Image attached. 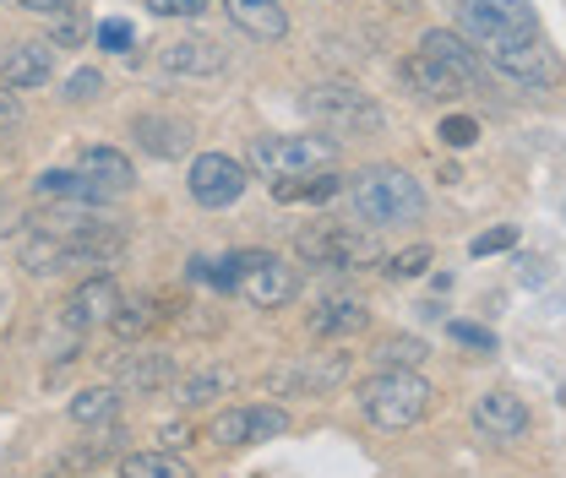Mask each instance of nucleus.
I'll return each instance as SVG.
<instances>
[{"instance_id":"6ab92c4d","label":"nucleus","mask_w":566,"mask_h":478,"mask_svg":"<svg viewBox=\"0 0 566 478\" xmlns=\"http://www.w3.org/2000/svg\"><path fill=\"white\" fill-rule=\"evenodd\" d=\"M82 174H93L109 196H120L137 174H132V158L115 152V147H82Z\"/></svg>"},{"instance_id":"4468645a","label":"nucleus","mask_w":566,"mask_h":478,"mask_svg":"<svg viewBox=\"0 0 566 478\" xmlns=\"http://www.w3.org/2000/svg\"><path fill=\"white\" fill-rule=\"evenodd\" d=\"M398 76L409 82V93H420V98H430V104H458V98H469L463 76H452L441 61H430L424 50L420 55H409V61L398 66Z\"/></svg>"},{"instance_id":"a878e982","label":"nucleus","mask_w":566,"mask_h":478,"mask_svg":"<svg viewBox=\"0 0 566 478\" xmlns=\"http://www.w3.org/2000/svg\"><path fill=\"white\" fill-rule=\"evenodd\" d=\"M229 381H234V375H229L223 364H208V370H197V375H186V381H180V403H186V408L212 403L218 392H229Z\"/></svg>"},{"instance_id":"4c0bfd02","label":"nucleus","mask_w":566,"mask_h":478,"mask_svg":"<svg viewBox=\"0 0 566 478\" xmlns=\"http://www.w3.org/2000/svg\"><path fill=\"white\" fill-rule=\"evenodd\" d=\"M82 33H87V28H82V17H76V6H71V11H61V17H55V39H61V44H76Z\"/></svg>"},{"instance_id":"f8f14e48","label":"nucleus","mask_w":566,"mask_h":478,"mask_svg":"<svg viewBox=\"0 0 566 478\" xmlns=\"http://www.w3.org/2000/svg\"><path fill=\"white\" fill-rule=\"evenodd\" d=\"M420 50L430 55V61H441L452 76H463V87H469V93H480V87H485V61L469 50V39H463V33H441V28H430V33L420 39Z\"/></svg>"},{"instance_id":"6e6552de","label":"nucleus","mask_w":566,"mask_h":478,"mask_svg":"<svg viewBox=\"0 0 566 478\" xmlns=\"http://www.w3.org/2000/svg\"><path fill=\"white\" fill-rule=\"evenodd\" d=\"M305 109H311L316 120H327L333 131H381V109H376L359 87H344V82L311 87V93H305Z\"/></svg>"},{"instance_id":"f704fd0d","label":"nucleus","mask_w":566,"mask_h":478,"mask_svg":"<svg viewBox=\"0 0 566 478\" xmlns=\"http://www.w3.org/2000/svg\"><path fill=\"white\" fill-rule=\"evenodd\" d=\"M474 137H480V126H474L469 115H452V120H441V141H447V147H474Z\"/></svg>"},{"instance_id":"20e7f679","label":"nucleus","mask_w":566,"mask_h":478,"mask_svg":"<svg viewBox=\"0 0 566 478\" xmlns=\"http://www.w3.org/2000/svg\"><path fill=\"white\" fill-rule=\"evenodd\" d=\"M338 163V137H251V169L268 180H294Z\"/></svg>"},{"instance_id":"1a4fd4ad","label":"nucleus","mask_w":566,"mask_h":478,"mask_svg":"<svg viewBox=\"0 0 566 478\" xmlns=\"http://www.w3.org/2000/svg\"><path fill=\"white\" fill-rule=\"evenodd\" d=\"M349 375H354L349 353H311V359L279 370L268 386H273V392H311V397H327V392H338Z\"/></svg>"},{"instance_id":"7c9ffc66","label":"nucleus","mask_w":566,"mask_h":478,"mask_svg":"<svg viewBox=\"0 0 566 478\" xmlns=\"http://www.w3.org/2000/svg\"><path fill=\"white\" fill-rule=\"evenodd\" d=\"M132 22H120V17H109V22H98V50H115V55H126L132 50Z\"/></svg>"},{"instance_id":"c85d7f7f","label":"nucleus","mask_w":566,"mask_h":478,"mask_svg":"<svg viewBox=\"0 0 566 478\" xmlns=\"http://www.w3.org/2000/svg\"><path fill=\"white\" fill-rule=\"evenodd\" d=\"M283 429H289V413H283L279 403H256V408H251V446H256V440H273Z\"/></svg>"},{"instance_id":"9d476101","label":"nucleus","mask_w":566,"mask_h":478,"mask_svg":"<svg viewBox=\"0 0 566 478\" xmlns=\"http://www.w3.org/2000/svg\"><path fill=\"white\" fill-rule=\"evenodd\" d=\"M474 429L491 440V446H517L528 435V403L512 397V392H485L474 403Z\"/></svg>"},{"instance_id":"c756f323","label":"nucleus","mask_w":566,"mask_h":478,"mask_svg":"<svg viewBox=\"0 0 566 478\" xmlns=\"http://www.w3.org/2000/svg\"><path fill=\"white\" fill-rule=\"evenodd\" d=\"M104 327H115V338H126V342L142 338V332H147V305H126V299H120L115 316H109Z\"/></svg>"},{"instance_id":"ea45409f","label":"nucleus","mask_w":566,"mask_h":478,"mask_svg":"<svg viewBox=\"0 0 566 478\" xmlns=\"http://www.w3.org/2000/svg\"><path fill=\"white\" fill-rule=\"evenodd\" d=\"M22 6H28L33 17H61V11H71V6H76V0H22Z\"/></svg>"},{"instance_id":"f3484780","label":"nucleus","mask_w":566,"mask_h":478,"mask_svg":"<svg viewBox=\"0 0 566 478\" xmlns=\"http://www.w3.org/2000/svg\"><path fill=\"white\" fill-rule=\"evenodd\" d=\"M6 87L11 93H28V87H44L50 76H55V50L50 44H17V50H6Z\"/></svg>"},{"instance_id":"ddd939ff","label":"nucleus","mask_w":566,"mask_h":478,"mask_svg":"<svg viewBox=\"0 0 566 478\" xmlns=\"http://www.w3.org/2000/svg\"><path fill=\"white\" fill-rule=\"evenodd\" d=\"M33 196H39V202H61V206H104L109 202V191H104L93 174H82V169H44V174L33 180Z\"/></svg>"},{"instance_id":"bb28decb","label":"nucleus","mask_w":566,"mask_h":478,"mask_svg":"<svg viewBox=\"0 0 566 478\" xmlns=\"http://www.w3.org/2000/svg\"><path fill=\"white\" fill-rule=\"evenodd\" d=\"M212 446H229V452H240V446H251V408H223L212 418Z\"/></svg>"},{"instance_id":"dca6fc26","label":"nucleus","mask_w":566,"mask_h":478,"mask_svg":"<svg viewBox=\"0 0 566 478\" xmlns=\"http://www.w3.org/2000/svg\"><path fill=\"white\" fill-rule=\"evenodd\" d=\"M223 11H229V22H234L240 33H251V39H262V44H279L283 33H289L283 0H223Z\"/></svg>"},{"instance_id":"9b49d317","label":"nucleus","mask_w":566,"mask_h":478,"mask_svg":"<svg viewBox=\"0 0 566 478\" xmlns=\"http://www.w3.org/2000/svg\"><path fill=\"white\" fill-rule=\"evenodd\" d=\"M115 305H120V288H115V277L109 273H93L76 294L66 299V327L71 332H87V327H104L109 316H115Z\"/></svg>"},{"instance_id":"58836bf2","label":"nucleus","mask_w":566,"mask_h":478,"mask_svg":"<svg viewBox=\"0 0 566 478\" xmlns=\"http://www.w3.org/2000/svg\"><path fill=\"white\" fill-rule=\"evenodd\" d=\"M186 440H191V424H164L158 429V446H169V452H180Z\"/></svg>"},{"instance_id":"c9c22d12","label":"nucleus","mask_w":566,"mask_h":478,"mask_svg":"<svg viewBox=\"0 0 566 478\" xmlns=\"http://www.w3.org/2000/svg\"><path fill=\"white\" fill-rule=\"evenodd\" d=\"M512 245H517V229H491L469 245V256H495V251H512Z\"/></svg>"},{"instance_id":"a19ab883","label":"nucleus","mask_w":566,"mask_h":478,"mask_svg":"<svg viewBox=\"0 0 566 478\" xmlns=\"http://www.w3.org/2000/svg\"><path fill=\"white\" fill-rule=\"evenodd\" d=\"M17 120V93H0V131Z\"/></svg>"},{"instance_id":"f03ea898","label":"nucleus","mask_w":566,"mask_h":478,"mask_svg":"<svg viewBox=\"0 0 566 478\" xmlns=\"http://www.w3.org/2000/svg\"><path fill=\"white\" fill-rule=\"evenodd\" d=\"M344 191L354 196V212H359L370 229H387V223H420L424 217V191L403 174V169H387V163L359 169Z\"/></svg>"},{"instance_id":"f257e3e1","label":"nucleus","mask_w":566,"mask_h":478,"mask_svg":"<svg viewBox=\"0 0 566 478\" xmlns=\"http://www.w3.org/2000/svg\"><path fill=\"white\" fill-rule=\"evenodd\" d=\"M458 28L469 50L512 82H551V44L528 0H458Z\"/></svg>"},{"instance_id":"423d86ee","label":"nucleus","mask_w":566,"mask_h":478,"mask_svg":"<svg viewBox=\"0 0 566 478\" xmlns=\"http://www.w3.org/2000/svg\"><path fill=\"white\" fill-rule=\"evenodd\" d=\"M294 256L305 267H327V273H354L365 262H376V240L359 234L349 223H316L294 240Z\"/></svg>"},{"instance_id":"2f4dec72","label":"nucleus","mask_w":566,"mask_h":478,"mask_svg":"<svg viewBox=\"0 0 566 478\" xmlns=\"http://www.w3.org/2000/svg\"><path fill=\"white\" fill-rule=\"evenodd\" d=\"M424 267H430V245H409V251H398V256L387 262L392 277H420Z\"/></svg>"},{"instance_id":"4be33fe9","label":"nucleus","mask_w":566,"mask_h":478,"mask_svg":"<svg viewBox=\"0 0 566 478\" xmlns=\"http://www.w3.org/2000/svg\"><path fill=\"white\" fill-rule=\"evenodd\" d=\"M115 413H120V397L109 386H87L71 397V424H82V429H109Z\"/></svg>"},{"instance_id":"a211bd4d","label":"nucleus","mask_w":566,"mask_h":478,"mask_svg":"<svg viewBox=\"0 0 566 478\" xmlns=\"http://www.w3.org/2000/svg\"><path fill=\"white\" fill-rule=\"evenodd\" d=\"M164 71H175V76H218L223 71V50L208 44V39H175V44H164Z\"/></svg>"},{"instance_id":"5701e85b","label":"nucleus","mask_w":566,"mask_h":478,"mask_svg":"<svg viewBox=\"0 0 566 478\" xmlns=\"http://www.w3.org/2000/svg\"><path fill=\"white\" fill-rule=\"evenodd\" d=\"M22 267L28 273H66V240L61 234H50V229H39V234H28L22 240Z\"/></svg>"},{"instance_id":"0eeeda50","label":"nucleus","mask_w":566,"mask_h":478,"mask_svg":"<svg viewBox=\"0 0 566 478\" xmlns=\"http://www.w3.org/2000/svg\"><path fill=\"white\" fill-rule=\"evenodd\" d=\"M191 202L197 206H234L245 196V185H251V174H245V163L240 158H229V152H202V158H191Z\"/></svg>"},{"instance_id":"2eb2a0df","label":"nucleus","mask_w":566,"mask_h":478,"mask_svg":"<svg viewBox=\"0 0 566 478\" xmlns=\"http://www.w3.org/2000/svg\"><path fill=\"white\" fill-rule=\"evenodd\" d=\"M175 375H180L175 353H126V359L115 364V381H120L126 392H137V397H153V392H164V386H169Z\"/></svg>"},{"instance_id":"7ed1b4c3","label":"nucleus","mask_w":566,"mask_h":478,"mask_svg":"<svg viewBox=\"0 0 566 478\" xmlns=\"http://www.w3.org/2000/svg\"><path fill=\"white\" fill-rule=\"evenodd\" d=\"M430 381L415 375V370H381V375H370L365 386H359V408L365 418L376 424V429H415L424 413H430Z\"/></svg>"},{"instance_id":"b1692460","label":"nucleus","mask_w":566,"mask_h":478,"mask_svg":"<svg viewBox=\"0 0 566 478\" xmlns=\"http://www.w3.org/2000/svg\"><path fill=\"white\" fill-rule=\"evenodd\" d=\"M273 191H279V202H333V196L344 191V174L316 169V180H311V174H294V180H279Z\"/></svg>"},{"instance_id":"aec40b11","label":"nucleus","mask_w":566,"mask_h":478,"mask_svg":"<svg viewBox=\"0 0 566 478\" xmlns=\"http://www.w3.org/2000/svg\"><path fill=\"white\" fill-rule=\"evenodd\" d=\"M365 321H370V310L359 299H333L311 316V332L316 338H354V332H365Z\"/></svg>"},{"instance_id":"cd10ccee","label":"nucleus","mask_w":566,"mask_h":478,"mask_svg":"<svg viewBox=\"0 0 566 478\" xmlns=\"http://www.w3.org/2000/svg\"><path fill=\"white\" fill-rule=\"evenodd\" d=\"M376 359H381V370H420L424 364V342L420 338H392L376 348Z\"/></svg>"},{"instance_id":"39448f33","label":"nucleus","mask_w":566,"mask_h":478,"mask_svg":"<svg viewBox=\"0 0 566 478\" xmlns=\"http://www.w3.org/2000/svg\"><path fill=\"white\" fill-rule=\"evenodd\" d=\"M229 294H245L262 310H283L300 294V277L289 262L268 256V251H234L229 256Z\"/></svg>"},{"instance_id":"e433bc0d","label":"nucleus","mask_w":566,"mask_h":478,"mask_svg":"<svg viewBox=\"0 0 566 478\" xmlns=\"http://www.w3.org/2000/svg\"><path fill=\"white\" fill-rule=\"evenodd\" d=\"M147 11L153 17H202L208 0H147Z\"/></svg>"},{"instance_id":"393cba45","label":"nucleus","mask_w":566,"mask_h":478,"mask_svg":"<svg viewBox=\"0 0 566 478\" xmlns=\"http://www.w3.org/2000/svg\"><path fill=\"white\" fill-rule=\"evenodd\" d=\"M120 474L126 478H191V463L180 452H137V457L120 463Z\"/></svg>"},{"instance_id":"473e14b6","label":"nucleus","mask_w":566,"mask_h":478,"mask_svg":"<svg viewBox=\"0 0 566 478\" xmlns=\"http://www.w3.org/2000/svg\"><path fill=\"white\" fill-rule=\"evenodd\" d=\"M447 338L463 342V348H480V353H495V332L474 327V321H452V327H447Z\"/></svg>"},{"instance_id":"72a5a7b5","label":"nucleus","mask_w":566,"mask_h":478,"mask_svg":"<svg viewBox=\"0 0 566 478\" xmlns=\"http://www.w3.org/2000/svg\"><path fill=\"white\" fill-rule=\"evenodd\" d=\"M98 93H104V76H98L93 66H82L66 82V98H71V104H87V98H98Z\"/></svg>"},{"instance_id":"412c9836","label":"nucleus","mask_w":566,"mask_h":478,"mask_svg":"<svg viewBox=\"0 0 566 478\" xmlns=\"http://www.w3.org/2000/svg\"><path fill=\"white\" fill-rule=\"evenodd\" d=\"M137 141L147 152H158V158H180L191 137H186V126L180 120H164V115H142L137 120Z\"/></svg>"}]
</instances>
